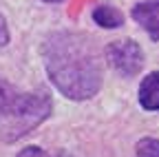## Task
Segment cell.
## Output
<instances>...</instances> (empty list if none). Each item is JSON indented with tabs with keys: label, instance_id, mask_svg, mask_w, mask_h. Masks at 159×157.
Listing matches in <instances>:
<instances>
[{
	"label": "cell",
	"instance_id": "ba28073f",
	"mask_svg": "<svg viewBox=\"0 0 159 157\" xmlns=\"http://www.w3.org/2000/svg\"><path fill=\"white\" fill-rule=\"evenodd\" d=\"M18 157H53V155H49L44 148H40V146H27V148H22L18 153Z\"/></svg>",
	"mask_w": 159,
	"mask_h": 157
},
{
	"label": "cell",
	"instance_id": "7a4b0ae2",
	"mask_svg": "<svg viewBox=\"0 0 159 157\" xmlns=\"http://www.w3.org/2000/svg\"><path fill=\"white\" fill-rule=\"evenodd\" d=\"M53 113V102L44 91L27 93L0 77V135L7 142L27 135Z\"/></svg>",
	"mask_w": 159,
	"mask_h": 157
},
{
	"label": "cell",
	"instance_id": "52a82bcc",
	"mask_svg": "<svg viewBox=\"0 0 159 157\" xmlns=\"http://www.w3.org/2000/svg\"><path fill=\"white\" fill-rule=\"evenodd\" d=\"M135 153L137 157H159V140H155V137L139 140L135 146Z\"/></svg>",
	"mask_w": 159,
	"mask_h": 157
},
{
	"label": "cell",
	"instance_id": "3957f363",
	"mask_svg": "<svg viewBox=\"0 0 159 157\" xmlns=\"http://www.w3.org/2000/svg\"><path fill=\"white\" fill-rule=\"evenodd\" d=\"M106 62L124 77H135L144 67V51L133 38L126 40H115L104 49Z\"/></svg>",
	"mask_w": 159,
	"mask_h": 157
},
{
	"label": "cell",
	"instance_id": "277c9868",
	"mask_svg": "<svg viewBox=\"0 0 159 157\" xmlns=\"http://www.w3.org/2000/svg\"><path fill=\"white\" fill-rule=\"evenodd\" d=\"M133 20L142 27L152 42H159V0H144L137 2L130 11Z\"/></svg>",
	"mask_w": 159,
	"mask_h": 157
},
{
	"label": "cell",
	"instance_id": "6da1fadb",
	"mask_svg": "<svg viewBox=\"0 0 159 157\" xmlns=\"http://www.w3.org/2000/svg\"><path fill=\"white\" fill-rule=\"evenodd\" d=\"M42 60L49 80L69 100H91L102 86V64L97 60V51L82 33H51L42 44Z\"/></svg>",
	"mask_w": 159,
	"mask_h": 157
},
{
	"label": "cell",
	"instance_id": "9c48e42d",
	"mask_svg": "<svg viewBox=\"0 0 159 157\" xmlns=\"http://www.w3.org/2000/svg\"><path fill=\"white\" fill-rule=\"evenodd\" d=\"M7 44H9V29H7L5 18L0 16V47H7Z\"/></svg>",
	"mask_w": 159,
	"mask_h": 157
},
{
	"label": "cell",
	"instance_id": "5b68a950",
	"mask_svg": "<svg viewBox=\"0 0 159 157\" xmlns=\"http://www.w3.org/2000/svg\"><path fill=\"white\" fill-rule=\"evenodd\" d=\"M139 104L146 111H159V71L148 73L139 84Z\"/></svg>",
	"mask_w": 159,
	"mask_h": 157
},
{
	"label": "cell",
	"instance_id": "8992f818",
	"mask_svg": "<svg viewBox=\"0 0 159 157\" xmlns=\"http://www.w3.org/2000/svg\"><path fill=\"white\" fill-rule=\"evenodd\" d=\"M93 20L102 29H119L124 25V13L113 5H97L93 9Z\"/></svg>",
	"mask_w": 159,
	"mask_h": 157
},
{
	"label": "cell",
	"instance_id": "30bf717a",
	"mask_svg": "<svg viewBox=\"0 0 159 157\" xmlns=\"http://www.w3.org/2000/svg\"><path fill=\"white\" fill-rule=\"evenodd\" d=\"M44 2H62V0H44Z\"/></svg>",
	"mask_w": 159,
	"mask_h": 157
}]
</instances>
